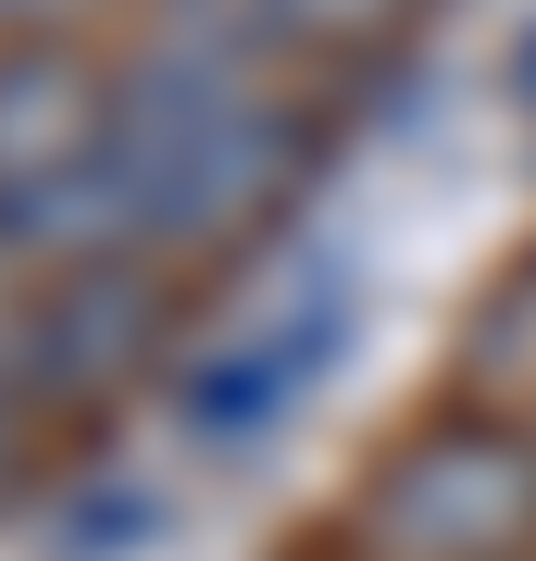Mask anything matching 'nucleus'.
I'll use <instances>...</instances> for the list:
<instances>
[{"mask_svg": "<svg viewBox=\"0 0 536 561\" xmlns=\"http://www.w3.org/2000/svg\"><path fill=\"white\" fill-rule=\"evenodd\" d=\"M0 461H13V375H0Z\"/></svg>", "mask_w": 536, "mask_h": 561, "instance_id": "0eeeda50", "label": "nucleus"}, {"mask_svg": "<svg viewBox=\"0 0 536 561\" xmlns=\"http://www.w3.org/2000/svg\"><path fill=\"white\" fill-rule=\"evenodd\" d=\"M162 324H175V300H162L150 250L62 262V287L38 300V324H25V387H38V400H100V387L150 375Z\"/></svg>", "mask_w": 536, "mask_h": 561, "instance_id": "7ed1b4c3", "label": "nucleus"}, {"mask_svg": "<svg viewBox=\"0 0 536 561\" xmlns=\"http://www.w3.org/2000/svg\"><path fill=\"white\" fill-rule=\"evenodd\" d=\"M375 549L399 561H512L536 537V437L499 424H437L375 474Z\"/></svg>", "mask_w": 536, "mask_h": 561, "instance_id": "f03ea898", "label": "nucleus"}, {"mask_svg": "<svg viewBox=\"0 0 536 561\" xmlns=\"http://www.w3.org/2000/svg\"><path fill=\"white\" fill-rule=\"evenodd\" d=\"M100 150H113V175H125L138 250H225V238H250V225L287 201V175H299V125H287L275 88H262V38L250 25L238 38L187 25V38L138 50L113 76Z\"/></svg>", "mask_w": 536, "mask_h": 561, "instance_id": "f257e3e1", "label": "nucleus"}, {"mask_svg": "<svg viewBox=\"0 0 536 561\" xmlns=\"http://www.w3.org/2000/svg\"><path fill=\"white\" fill-rule=\"evenodd\" d=\"M387 13L399 0H250V38L262 50H350V38H375Z\"/></svg>", "mask_w": 536, "mask_h": 561, "instance_id": "39448f33", "label": "nucleus"}, {"mask_svg": "<svg viewBox=\"0 0 536 561\" xmlns=\"http://www.w3.org/2000/svg\"><path fill=\"white\" fill-rule=\"evenodd\" d=\"M338 350H350V287H324V300H299L275 324H250V337H225L213 362H187V375H175V424L199 449H250V437H275V424L324 387Z\"/></svg>", "mask_w": 536, "mask_h": 561, "instance_id": "20e7f679", "label": "nucleus"}, {"mask_svg": "<svg viewBox=\"0 0 536 561\" xmlns=\"http://www.w3.org/2000/svg\"><path fill=\"white\" fill-rule=\"evenodd\" d=\"M88 0H0V38H50V25H76Z\"/></svg>", "mask_w": 536, "mask_h": 561, "instance_id": "423d86ee", "label": "nucleus"}]
</instances>
